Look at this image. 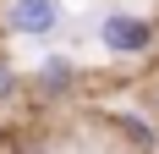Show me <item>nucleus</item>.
<instances>
[{
	"label": "nucleus",
	"mask_w": 159,
	"mask_h": 154,
	"mask_svg": "<svg viewBox=\"0 0 159 154\" xmlns=\"http://www.w3.org/2000/svg\"><path fill=\"white\" fill-rule=\"evenodd\" d=\"M16 94H22V72H16L6 55H0V105H11Z\"/></svg>",
	"instance_id": "39448f33"
},
{
	"label": "nucleus",
	"mask_w": 159,
	"mask_h": 154,
	"mask_svg": "<svg viewBox=\"0 0 159 154\" xmlns=\"http://www.w3.org/2000/svg\"><path fill=\"white\" fill-rule=\"evenodd\" d=\"M61 28V0H6V33L11 39H49Z\"/></svg>",
	"instance_id": "f03ea898"
},
{
	"label": "nucleus",
	"mask_w": 159,
	"mask_h": 154,
	"mask_svg": "<svg viewBox=\"0 0 159 154\" xmlns=\"http://www.w3.org/2000/svg\"><path fill=\"white\" fill-rule=\"evenodd\" d=\"M115 132H121V143H132V149H159V127L143 121V116H115Z\"/></svg>",
	"instance_id": "20e7f679"
},
{
	"label": "nucleus",
	"mask_w": 159,
	"mask_h": 154,
	"mask_svg": "<svg viewBox=\"0 0 159 154\" xmlns=\"http://www.w3.org/2000/svg\"><path fill=\"white\" fill-rule=\"evenodd\" d=\"M28 88H33V99H39V105L71 99V94H77V61H71V55H44Z\"/></svg>",
	"instance_id": "7ed1b4c3"
},
{
	"label": "nucleus",
	"mask_w": 159,
	"mask_h": 154,
	"mask_svg": "<svg viewBox=\"0 0 159 154\" xmlns=\"http://www.w3.org/2000/svg\"><path fill=\"white\" fill-rule=\"evenodd\" d=\"M0 138H6V132H0Z\"/></svg>",
	"instance_id": "423d86ee"
},
{
	"label": "nucleus",
	"mask_w": 159,
	"mask_h": 154,
	"mask_svg": "<svg viewBox=\"0 0 159 154\" xmlns=\"http://www.w3.org/2000/svg\"><path fill=\"white\" fill-rule=\"evenodd\" d=\"M99 44L110 50L115 61H143L148 50L159 44V22L143 11H110L99 22Z\"/></svg>",
	"instance_id": "f257e3e1"
}]
</instances>
